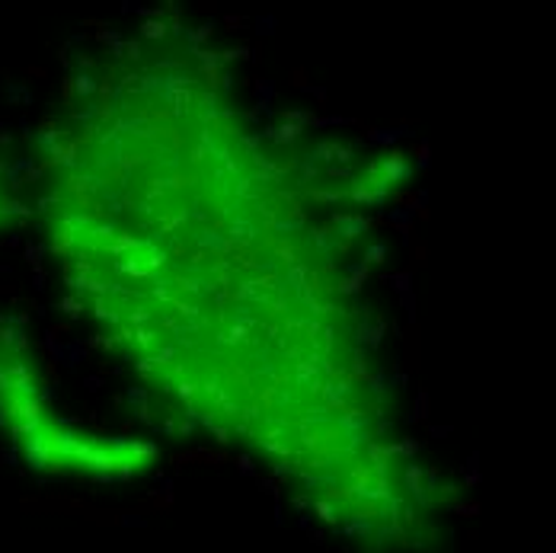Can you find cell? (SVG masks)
Wrapping results in <instances>:
<instances>
[{
	"instance_id": "6da1fadb",
	"label": "cell",
	"mask_w": 556,
	"mask_h": 553,
	"mask_svg": "<svg viewBox=\"0 0 556 553\" xmlns=\"http://www.w3.org/2000/svg\"><path fill=\"white\" fill-rule=\"evenodd\" d=\"M406 173V166L400 164V161H393V164H388V176H403Z\"/></svg>"
},
{
	"instance_id": "3957f363",
	"label": "cell",
	"mask_w": 556,
	"mask_h": 553,
	"mask_svg": "<svg viewBox=\"0 0 556 553\" xmlns=\"http://www.w3.org/2000/svg\"><path fill=\"white\" fill-rule=\"evenodd\" d=\"M381 256H384V250H381V247H375V250H371V263H378Z\"/></svg>"
},
{
	"instance_id": "7a4b0ae2",
	"label": "cell",
	"mask_w": 556,
	"mask_h": 553,
	"mask_svg": "<svg viewBox=\"0 0 556 553\" xmlns=\"http://www.w3.org/2000/svg\"><path fill=\"white\" fill-rule=\"evenodd\" d=\"M144 33L157 39V36H164V26H157V23H148V26H144Z\"/></svg>"
}]
</instances>
